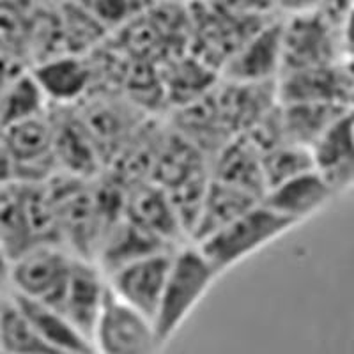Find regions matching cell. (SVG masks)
Instances as JSON below:
<instances>
[{
    "label": "cell",
    "instance_id": "cell-9",
    "mask_svg": "<svg viewBox=\"0 0 354 354\" xmlns=\"http://www.w3.org/2000/svg\"><path fill=\"white\" fill-rule=\"evenodd\" d=\"M335 195L333 185L314 167L270 188L262 201L299 227L326 209Z\"/></svg>",
    "mask_w": 354,
    "mask_h": 354
},
{
    "label": "cell",
    "instance_id": "cell-22",
    "mask_svg": "<svg viewBox=\"0 0 354 354\" xmlns=\"http://www.w3.org/2000/svg\"><path fill=\"white\" fill-rule=\"evenodd\" d=\"M340 101L347 109H354V53H346L338 61Z\"/></svg>",
    "mask_w": 354,
    "mask_h": 354
},
{
    "label": "cell",
    "instance_id": "cell-17",
    "mask_svg": "<svg viewBox=\"0 0 354 354\" xmlns=\"http://www.w3.org/2000/svg\"><path fill=\"white\" fill-rule=\"evenodd\" d=\"M259 201L262 198L250 194L246 189L209 177L204 201H202L194 232H192V241L198 243L205 239L221 227L230 223L234 218H238L239 214L250 209Z\"/></svg>",
    "mask_w": 354,
    "mask_h": 354
},
{
    "label": "cell",
    "instance_id": "cell-10",
    "mask_svg": "<svg viewBox=\"0 0 354 354\" xmlns=\"http://www.w3.org/2000/svg\"><path fill=\"white\" fill-rule=\"evenodd\" d=\"M315 169L337 194L354 186V109H346L312 149Z\"/></svg>",
    "mask_w": 354,
    "mask_h": 354
},
{
    "label": "cell",
    "instance_id": "cell-12",
    "mask_svg": "<svg viewBox=\"0 0 354 354\" xmlns=\"http://www.w3.org/2000/svg\"><path fill=\"white\" fill-rule=\"evenodd\" d=\"M32 75L46 100L59 106L82 100L93 82V69L87 61L66 53H57L39 61L34 66Z\"/></svg>",
    "mask_w": 354,
    "mask_h": 354
},
{
    "label": "cell",
    "instance_id": "cell-20",
    "mask_svg": "<svg viewBox=\"0 0 354 354\" xmlns=\"http://www.w3.org/2000/svg\"><path fill=\"white\" fill-rule=\"evenodd\" d=\"M0 353H53L11 296L0 299Z\"/></svg>",
    "mask_w": 354,
    "mask_h": 354
},
{
    "label": "cell",
    "instance_id": "cell-18",
    "mask_svg": "<svg viewBox=\"0 0 354 354\" xmlns=\"http://www.w3.org/2000/svg\"><path fill=\"white\" fill-rule=\"evenodd\" d=\"M277 97L280 103L330 101L342 105L338 61L333 64L280 73V77L277 78Z\"/></svg>",
    "mask_w": 354,
    "mask_h": 354
},
{
    "label": "cell",
    "instance_id": "cell-16",
    "mask_svg": "<svg viewBox=\"0 0 354 354\" xmlns=\"http://www.w3.org/2000/svg\"><path fill=\"white\" fill-rule=\"evenodd\" d=\"M15 303L20 306L25 317L30 321L34 330L39 333L44 342L48 344L53 354L71 353V354H88L94 353V347L84 333L73 326V322L55 306L46 305L37 299L25 298L20 294L9 292Z\"/></svg>",
    "mask_w": 354,
    "mask_h": 354
},
{
    "label": "cell",
    "instance_id": "cell-7",
    "mask_svg": "<svg viewBox=\"0 0 354 354\" xmlns=\"http://www.w3.org/2000/svg\"><path fill=\"white\" fill-rule=\"evenodd\" d=\"M174 250L144 255L106 273L110 290L154 321Z\"/></svg>",
    "mask_w": 354,
    "mask_h": 354
},
{
    "label": "cell",
    "instance_id": "cell-2",
    "mask_svg": "<svg viewBox=\"0 0 354 354\" xmlns=\"http://www.w3.org/2000/svg\"><path fill=\"white\" fill-rule=\"evenodd\" d=\"M296 227L298 225L292 220L274 211L264 201H259L197 245L205 257L216 266L218 271L225 273L234 266L259 254L266 246L273 245Z\"/></svg>",
    "mask_w": 354,
    "mask_h": 354
},
{
    "label": "cell",
    "instance_id": "cell-21",
    "mask_svg": "<svg viewBox=\"0 0 354 354\" xmlns=\"http://www.w3.org/2000/svg\"><path fill=\"white\" fill-rule=\"evenodd\" d=\"M262 172H264L266 192L280 183L287 181L289 177L298 176L305 170L314 169L315 161L312 151L294 145L289 142H280L268 149L261 151Z\"/></svg>",
    "mask_w": 354,
    "mask_h": 354
},
{
    "label": "cell",
    "instance_id": "cell-8",
    "mask_svg": "<svg viewBox=\"0 0 354 354\" xmlns=\"http://www.w3.org/2000/svg\"><path fill=\"white\" fill-rule=\"evenodd\" d=\"M106 292H109L106 274L100 264L93 259L75 255L68 286L57 310H61L73 322V326L91 340V344Z\"/></svg>",
    "mask_w": 354,
    "mask_h": 354
},
{
    "label": "cell",
    "instance_id": "cell-14",
    "mask_svg": "<svg viewBox=\"0 0 354 354\" xmlns=\"http://www.w3.org/2000/svg\"><path fill=\"white\" fill-rule=\"evenodd\" d=\"M126 216L137 225L179 246L186 238L170 197L156 183L137 185L126 197Z\"/></svg>",
    "mask_w": 354,
    "mask_h": 354
},
{
    "label": "cell",
    "instance_id": "cell-6",
    "mask_svg": "<svg viewBox=\"0 0 354 354\" xmlns=\"http://www.w3.org/2000/svg\"><path fill=\"white\" fill-rule=\"evenodd\" d=\"M283 20L262 24L250 34L221 66L223 80L241 84H271L282 73Z\"/></svg>",
    "mask_w": 354,
    "mask_h": 354
},
{
    "label": "cell",
    "instance_id": "cell-5",
    "mask_svg": "<svg viewBox=\"0 0 354 354\" xmlns=\"http://www.w3.org/2000/svg\"><path fill=\"white\" fill-rule=\"evenodd\" d=\"M94 353L153 354L163 349L154 321L110 290L93 333Z\"/></svg>",
    "mask_w": 354,
    "mask_h": 354
},
{
    "label": "cell",
    "instance_id": "cell-3",
    "mask_svg": "<svg viewBox=\"0 0 354 354\" xmlns=\"http://www.w3.org/2000/svg\"><path fill=\"white\" fill-rule=\"evenodd\" d=\"M75 254L62 245H34L8 266L9 292L59 306Z\"/></svg>",
    "mask_w": 354,
    "mask_h": 354
},
{
    "label": "cell",
    "instance_id": "cell-11",
    "mask_svg": "<svg viewBox=\"0 0 354 354\" xmlns=\"http://www.w3.org/2000/svg\"><path fill=\"white\" fill-rule=\"evenodd\" d=\"M53 156L59 170L71 176L94 179L101 167V151L80 117H52Z\"/></svg>",
    "mask_w": 354,
    "mask_h": 354
},
{
    "label": "cell",
    "instance_id": "cell-13",
    "mask_svg": "<svg viewBox=\"0 0 354 354\" xmlns=\"http://www.w3.org/2000/svg\"><path fill=\"white\" fill-rule=\"evenodd\" d=\"M209 176L246 189L259 198L266 194L261 149L246 135H234L214 153Z\"/></svg>",
    "mask_w": 354,
    "mask_h": 354
},
{
    "label": "cell",
    "instance_id": "cell-15",
    "mask_svg": "<svg viewBox=\"0 0 354 354\" xmlns=\"http://www.w3.org/2000/svg\"><path fill=\"white\" fill-rule=\"evenodd\" d=\"M346 109L347 106L330 101H305V103L278 101V124H280L282 142L301 145L312 151Z\"/></svg>",
    "mask_w": 354,
    "mask_h": 354
},
{
    "label": "cell",
    "instance_id": "cell-1",
    "mask_svg": "<svg viewBox=\"0 0 354 354\" xmlns=\"http://www.w3.org/2000/svg\"><path fill=\"white\" fill-rule=\"evenodd\" d=\"M220 274L197 243H183L174 250L165 287L154 314V328L161 346L165 347L176 337Z\"/></svg>",
    "mask_w": 354,
    "mask_h": 354
},
{
    "label": "cell",
    "instance_id": "cell-4",
    "mask_svg": "<svg viewBox=\"0 0 354 354\" xmlns=\"http://www.w3.org/2000/svg\"><path fill=\"white\" fill-rule=\"evenodd\" d=\"M344 55V37L314 8L292 11L283 20L282 73L333 64Z\"/></svg>",
    "mask_w": 354,
    "mask_h": 354
},
{
    "label": "cell",
    "instance_id": "cell-24",
    "mask_svg": "<svg viewBox=\"0 0 354 354\" xmlns=\"http://www.w3.org/2000/svg\"><path fill=\"white\" fill-rule=\"evenodd\" d=\"M8 257L4 254V248H2V243H0V287L6 286V277H8Z\"/></svg>",
    "mask_w": 354,
    "mask_h": 354
},
{
    "label": "cell",
    "instance_id": "cell-23",
    "mask_svg": "<svg viewBox=\"0 0 354 354\" xmlns=\"http://www.w3.org/2000/svg\"><path fill=\"white\" fill-rule=\"evenodd\" d=\"M344 50L346 53H354V0L351 4L346 28H344Z\"/></svg>",
    "mask_w": 354,
    "mask_h": 354
},
{
    "label": "cell",
    "instance_id": "cell-19",
    "mask_svg": "<svg viewBox=\"0 0 354 354\" xmlns=\"http://www.w3.org/2000/svg\"><path fill=\"white\" fill-rule=\"evenodd\" d=\"M48 109L50 101L32 71H20L0 88V128L43 115Z\"/></svg>",
    "mask_w": 354,
    "mask_h": 354
}]
</instances>
